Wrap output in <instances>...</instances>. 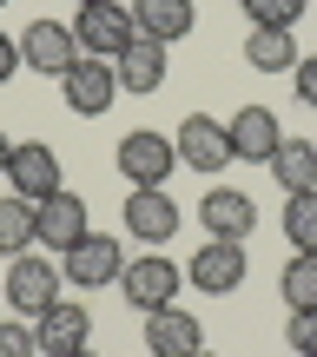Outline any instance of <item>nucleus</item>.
Here are the masks:
<instances>
[{
  "label": "nucleus",
  "instance_id": "obj_25",
  "mask_svg": "<svg viewBox=\"0 0 317 357\" xmlns=\"http://www.w3.org/2000/svg\"><path fill=\"white\" fill-rule=\"evenodd\" d=\"M0 357H40L33 318H0Z\"/></svg>",
  "mask_w": 317,
  "mask_h": 357
},
{
  "label": "nucleus",
  "instance_id": "obj_7",
  "mask_svg": "<svg viewBox=\"0 0 317 357\" xmlns=\"http://www.w3.org/2000/svg\"><path fill=\"white\" fill-rule=\"evenodd\" d=\"M119 271H126V252H119L113 231H86L73 252H60V278H66V284H79V291L119 284Z\"/></svg>",
  "mask_w": 317,
  "mask_h": 357
},
{
  "label": "nucleus",
  "instance_id": "obj_31",
  "mask_svg": "<svg viewBox=\"0 0 317 357\" xmlns=\"http://www.w3.org/2000/svg\"><path fill=\"white\" fill-rule=\"evenodd\" d=\"M79 357H100V351H79Z\"/></svg>",
  "mask_w": 317,
  "mask_h": 357
},
{
  "label": "nucleus",
  "instance_id": "obj_21",
  "mask_svg": "<svg viewBox=\"0 0 317 357\" xmlns=\"http://www.w3.org/2000/svg\"><path fill=\"white\" fill-rule=\"evenodd\" d=\"M271 178H278L284 192H311L317 185V146L311 139H284L278 153H271Z\"/></svg>",
  "mask_w": 317,
  "mask_h": 357
},
{
  "label": "nucleus",
  "instance_id": "obj_1",
  "mask_svg": "<svg viewBox=\"0 0 317 357\" xmlns=\"http://www.w3.org/2000/svg\"><path fill=\"white\" fill-rule=\"evenodd\" d=\"M60 265L53 258H40V252H20V258H7V305H13V318H40V311H53L60 305Z\"/></svg>",
  "mask_w": 317,
  "mask_h": 357
},
{
  "label": "nucleus",
  "instance_id": "obj_33",
  "mask_svg": "<svg viewBox=\"0 0 317 357\" xmlns=\"http://www.w3.org/2000/svg\"><path fill=\"white\" fill-rule=\"evenodd\" d=\"M0 7H7V0H0Z\"/></svg>",
  "mask_w": 317,
  "mask_h": 357
},
{
  "label": "nucleus",
  "instance_id": "obj_30",
  "mask_svg": "<svg viewBox=\"0 0 317 357\" xmlns=\"http://www.w3.org/2000/svg\"><path fill=\"white\" fill-rule=\"evenodd\" d=\"M73 7H93V0H73Z\"/></svg>",
  "mask_w": 317,
  "mask_h": 357
},
{
  "label": "nucleus",
  "instance_id": "obj_27",
  "mask_svg": "<svg viewBox=\"0 0 317 357\" xmlns=\"http://www.w3.org/2000/svg\"><path fill=\"white\" fill-rule=\"evenodd\" d=\"M291 86H297V100H304L311 113H317V53H304V60L291 66Z\"/></svg>",
  "mask_w": 317,
  "mask_h": 357
},
{
  "label": "nucleus",
  "instance_id": "obj_34",
  "mask_svg": "<svg viewBox=\"0 0 317 357\" xmlns=\"http://www.w3.org/2000/svg\"><path fill=\"white\" fill-rule=\"evenodd\" d=\"M146 357H153V351H146Z\"/></svg>",
  "mask_w": 317,
  "mask_h": 357
},
{
  "label": "nucleus",
  "instance_id": "obj_29",
  "mask_svg": "<svg viewBox=\"0 0 317 357\" xmlns=\"http://www.w3.org/2000/svg\"><path fill=\"white\" fill-rule=\"evenodd\" d=\"M7 153H13V139H7V132H0V172H7Z\"/></svg>",
  "mask_w": 317,
  "mask_h": 357
},
{
  "label": "nucleus",
  "instance_id": "obj_2",
  "mask_svg": "<svg viewBox=\"0 0 317 357\" xmlns=\"http://www.w3.org/2000/svg\"><path fill=\"white\" fill-rule=\"evenodd\" d=\"M132 7H119V0H93V7L73 13V40L79 53H93V60H119V53L132 47Z\"/></svg>",
  "mask_w": 317,
  "mask_h": 357
},
{
  "label": "nucleus",
  "instance_id": "obj_20",
  "mask_svg": "<svg viewBox=\"0 0 317 357\" xmlns=\"http://www.w3.org/2000/svg\"><path fill=\"white\" fill-rule=\"evenodd\" d=\"M40 245V205L33 199H0V258H20Z\"/></svg>",
  "mask_w": 317,
  "mask_h": 357
},
{
  "label": "nucleus",
  "instance_id": "obj_17",
  "mask_svg": "<svg viewBox=\"0 0 317 357\" xmlns=\"http://www.w3.org/2000/svg\"><path fill=\"white\" fill-rule=\"evenodd\" d=\"M126 7H132V26L146 40H159V47H172V40H185L199 26V7L192 0H126Z\"/></svg>",
  "mask_w": 317,
  "mask_h": 357
},
{
  "label": "nucleus",
  "instance_id": "obj_15",
  "mask_svg": "<svg viewBox=\"0 0 317 357\" xmlns=\"http://www.w3.org/2000/svg\"><path fill=\"white\" fill-rule=\"evenodd\" d=\"M146 351H153V357H199L205 351V324L192 318L185 305L146 311Z\"/></svg>",
  "mask_w": 317,
  "mask_h": 357
},
{
  "label": "nucleus",
  "instance_id": "obj_28",
  "mask_svg": "<svg viewBox=\"0 0 317 357\" xmlns=\"http://www.w3.org/2000/svg\"><path fill=\"white\" fill-rule=\"evenodd\" d=\"M13 73H20V40H13L7 26H0V86H7Z\"/></svg>",
  "mask_w": 317,
  "mask_h": 357
},
{
  "label": "nucleus",
  "instance_id": "obj_4",
  "mask_svg": "<svg viewBox=\"0 0 317 357\" xmlns=\"http://www.w3.org/2000/svg\"><path fill=\"white\" fill-rule=\"evenodd\" d=\"M13 185V199H33V205H47L53 192H60V153H53L47 139H13V153H7V172H0Z\"/></svg>",
  "mask_w": 317,
  "mask_h": 357
},
{
  "label": "nucleus",
  "instance_id": "obj_26",
  "mask_svg": "<svg viewBox=\"0 0 317 357\" xmlns=\"http://www.w3.org/2000/svg\"><path fill=\"white\" fill-rule=\"evenodd\" d=\"M284 337H291V351H297V357H317V311H291Z\"/></svg>",
  "mask_w": 317,
  "mask_h": 357
},
{
  "label": "nucleus",
  "instance_id": "obj_6",
  "mask_svg": "<svg viewBox=\"0 0 317 357\" xmlns=\"http://www.w3.org/2000/svg\"><path fill=\"white\" fill-rule=\"evenodd\" d=\"M172 146H178V166H192L199 178H218V172L231 166V132H225V119H212V113L178 119Z\"/></svg>",
  "mask_w": 317,
  "mask_h": 357
},
{
  "label": "nucleus",
  "instance_id": "obj_14",
  "mask_svg": "<svg viewBox=\"0 0 317 357\" xmlns=\"http://www.w3.org/2000/svg\"><path fill=\"white\" fill-rule=\"evenodd\" d=\"M199 225L212 231V238H252L258 231V205H252V192H238V185H212L199 199Z\"/></svg>",
  "mask_w": 317,
  "mask_h": 357
},
{
  "label": "nucleus",
  "instance_id": "obj_12",
  "mask_svg": "<svg viewBox=\"0 0 317 357\" xmlns=\"http://www.w3.org/2000/svg\"><path fill=\"white\" fill-rule=\"evenodd\" d=\"M33 337H40V357H79V351H93L86 344L93 337V311L79 305V298H60L53 311L33 318Z\"/></svg>",
  "mask_w": 317,
  "mask_h": 357
},
{
  "label": "nucleus",
  "instance_id": "obj_32",
  "mask_svg": "<svg viewBox=\"0 0 317 357\" xmlns=\"http://www.w3.org/2000/svg\"><path fill=\"white\" fill-rule=\"evenodd\" d=\"M199 357H218V351H199Z\"/></svg>",
  "mask_w": 317,
  "mask_h": 357
},
{
  "label": "nucleus",
  "instance_id": "obj_23",
  "mask_svg": "<svg viewBox=\"0 0 317 357\" xmlns=\"http://www.w3.org/2000/svg\"><path fill=\"white\" fill-rule=\"evenodd\" d=\"M284 238H291V252H317V185L284 192Z\"/></svg>",
  "mask_w": 317,
  "mask_h": 357
},
{
  "label": "nucleus",
  "instance_id": "obj_8",
  "mask_svg": "<svg viewBox=\"0 0 317 357\" xmlns=\"http://www.w3.org/2000/svg\"><path fill=\"white\" fill-rule=\"evenodd\" d=\"M185 284L205 298H231L245 284V245L238 238H205L199 252L185 258Z\"/></svg>",
  "mask_w": 317,
  "mask_h": 357
},
{
  "label": "nucleus",
  "instance_id": "obj_11",
  "mask_svg": "<svg viewBox=\"0 0 317 357\" xmlns=\"http://www.w3.org/2000/svg\"><path fill=\"white\" fill-rule=\"evenodd\" d=\"M113 159H119V178H132V185H165L172 166H178V146L165 139V132L139 126V132H126V139H119Z\"/></svg>",
  "mask_w": 317,
  "mask_h": 357
},
{
  "label": "nucleus",
  "instance_id": "obj_24",
  "mask_svg": "<svg viewBox=\"0 0 317 357\" xmlns=\"http://www.w3.org/2000/svg\"><path fill=\"white\" fill-rule=\"evenodd\" d=\"M238 7H245V20H252V26H297L311 0H238Z\"/></svg>",
  "mask_w": 317,
  "mask_h": 357
},
{
  "label": "nucleus",
  "instance_id": "obj_9",
  "mask_svg": "<svg viewBox=\"0 0 317 357\" xmlns=\"http://www.w3.org/2000/svg\"><path fill=\"white\" fill-rule=\"evenodd\" d=\"M119 218H126L132 238H146V245L159 252L165 238H178V218H185V212H178V199H172L165 185H132L126 205H119Z\"/></svg>",
  "mask_w": 317,
  "mask_h": 357
},
{
  "label": "nucleus",
  "instance_id": "obj_19",
  "mask_svg": "<svg viewBox=\"0 0 317 357\" xmlns=\"http://www.w3.org/2000/svg\"><path fill=\"white\" fill-rule=\"evenodd\" d=\"M297 60H304V53H297L291 26H252V33H245V66H252V73H291Z\"/></svg>",
  "mask_w": 317,
  "mask_h": 357
},
{
  "label": "nucleus",
  "instance_id": "obj_18",
  "mask_svg": "<svg viewBox=\"0 0 317 357\" xmlns=\"http://www.w3.org/2000/svg\"><path fill=\"white\" fill-rule=\"evenodd\" d=\"M113 73H119V93H159L172 66H165V47H159V40L132 33V47L113 60Z\"/></svg>",
  "mask_w": 317,
  "mask_h": 357
},
{
  "label": "nucleus",
  "instance_id": "obj_13",
  "mask_svg": "<svg viewBox=\"0 0 317 357\" xmlns=\"http://www.w3.org/2000/svg\"><path fill=\"white\" fill-rule=\"evenodd\" d=\"M225 132H231V159H245V166H271V153L284 146V126L271 106H238L225 119Z\"/></svg>",
  "mask_w": 317,
  "mask_h": 357
},
{
  "label": "nucleus",
  "instance_id": "obj_5",
  "mask_svg": "<svg viewBox=\"0 0 317 357\" xmlns=\"http://www.w3.org/2000/svg\"><path fill=\"white\" fill-rule=\"evenodd\" d=\"M60 100L73 106L79 119H106V113H113V100H119V73H113V60H93V53H79V60L66 66V79H60Z\"/></svg>",
  "mask_w": 317,
  "mask_h": 357
},
{
  "label": "nucleus",
  "instance_id": "obj_16",
  "mask_svg": "<svg viewBox=\"0 0 317 357\" xmlns=\"http://www.w3.org/2000/svg\"><path fill=\"white\" fill-rule=\"evenodd\" d=\"M86 231H93V225H86V199H79V192H66V185H60L47 205H40V245H47L53 258L73 252Z\"/></svg>",
  "mask_w": 317,
  "mask_h": 357
},
{
  "label": "nucleus",
  "instance_id": "obj_3",
  "mask_svg": "<svg viewBox=\"0 0 317 357\" xmlns=\"http://www.w3.org/2000/svg\"><path fill=\"white\" fill-rule=\"evenodd\" d=\"M119 291H126V305L139 311H165V305H178V291H185V265H172V258H132L126 271H119Z\"/></svg>",
  "mask_w": 317,
  "mask_h": 357
},
{
  "label": "nucleus",
  "instance_id": "obj_10",
  "mask_svg": "<svg viewBox=\"0 0 317 357\" xmlns=\"http://www.w3.org/2000/svg\"><path fill=\"white\" fill-rule=\"evenodd\" d=\"M79 60V40H73V20H26L20 33V66L47 79H66V66Z\"/></svg>",
  "mask_w": 317,
  "mask_h": 357
},
{
  "label": "nucleus",
  "instance_id": "obj_22",
  "mask_svg": "<svg viewBox=\"0 0 317 357\" xmlns=\"http://www.w3.org/2000/svg\"><path fill=\"white\" fill-rule=\"evenodd\" d=\"M278 291L291 311H317V252H291V265L278 271Z\"/></svg>",
  "mask_w": 317,
  "mask_h": 357
}]
</instances>
